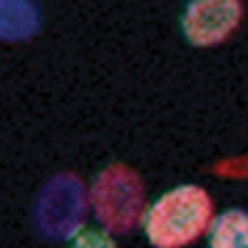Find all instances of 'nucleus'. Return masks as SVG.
I'll list each match as a JSON object with an SVG mask.
<instances>
[{"label": "nucleus", "instance_id": "f257e3e1", "mask_svg": "<svg viewBox=\"0 0 248 248\" xmlns=\"http://www.w3.org/2000/svg\"><path fill=\"white\" fill-rule=\"evenodd\" d=\"M216 218L209 189L201 184H176L156 194L141 221V233L154 248H189L206 238Z\"/></svg>", "mask_w": 248, "mask_h": 248}, {"label": "nucleus", "instance_id": "f03ea898", "mask_svg": "<svg viewBox=\"0 0 248 248\" xmlns=\"http://www.w3.org/2000/svg\"><path fill=\"white\" fill-rule=\"evenodd\" d=\"M90 209L97 226L112 236L141 229L149 209L141 174L124 161L105 164L90 181Z\"/></svg>", "mask_w": 248, "mask_h": 248}, {"label": "nucleus", "instance_id": "7ed1b4c3", "mask_svg": "<svg viewBox=\"0 0 248 248\" xmlns=\"http://www.w3.org/2000/svg\"><path fill=\"white\" fill-rule=\"evenodd\" d=\"M90 186L75 171L50 176L32 201V229L43 241L70 243L87 229L90 218Z\"/></svg>", "mask_w": 248, "mask_h": 248}, {"label": "nucleus", "instance_id": "20e7f679", "mask_svg": "<svg viewBox=\"0 0 248 248\" xmlns=\"http://www.w3.org/2000/svg\"><path fill=\"white\" fill-rule=\"evenodd\" d=\"M243 3L238 0H194L181 8L179 28L194 47H216L226 43L243 20Z\"/></svg>", "mask_w": 248, "mask_h": 248}, {"label": "nucleus", "instance_id": "39448f33", "mask_svg": "<svg viewBox=\"0 0 248 248\" xmlns=\"http://www.w3.org/2000/svg\"><path fill=\"white\" fill-rule=\"evenodd\" d=\"M206 248H248V209L231 206L218 211L206 233Z\"/></svg>", "mask_w": 248, "mask_h": 248}, {"label": "nucleus", "instance_id": "423d86ee", "mask_svg": "<svg viewBox=\"0 0 248 248\" xmlns=\"http://www.w3.org/2000/svg\"><path fill=\"white\" fill-rule=\"evenodd\" d=\"M3 13V40L5 43H20V40H28L40 30L43 23V15L35 3H15V0H5L0 5Z\"/></svg>", "mask_w": 248, "mask_h": 248}, {"label": "nucleus", "instance_id": "0eeeda50", "mask_svg": "<svg viewBox=\"0 0 248 248\" xmlns=\"http://www.w3.org/2000/svg\"><path fill=\"white\" fill-rule=\"evenodd\" d=\"M67 248H119V243L112 233H107L99 226H87L85 231L77 233L67 243Z\"/></svg>", "mask_w": 248, "mask_h": 248}, {"label": "nucleus", "instance_id": "6e6552de", "mask_svg": "<svg viewBox=\"0 0 248 248\" xmlns=\"http://www.w3.org/2000/svg\"><path fill=\"white\" fill-rule=\"evenodd\" d=\"M214 171L221 174V176H231V179H248V154L221 159L214 167Z\"/></svg>", "mask_w": 248, "mask_h": 248}]
</instances>
